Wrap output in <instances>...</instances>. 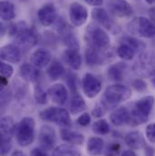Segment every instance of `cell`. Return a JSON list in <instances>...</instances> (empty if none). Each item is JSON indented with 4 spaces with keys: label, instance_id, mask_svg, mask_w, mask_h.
<instances>
[{
    "label": "cell",
    "instance_id": "44",
    "mask_svg": "<svg viewBox=\"0 0 155 156\" xmlns=\"http://www.w3.org/2000/svg\"><path fill=\"white\" fill-rule=\"evenodd\" d=\"M30 156H48V154L43 148H35L32 150Z\"/></svg>",
    "mask_w": 155,
    "mask_h": 156
},
{
    "label": "cell",
    "instance_id": "9",
    "mask_svg": "<svg viewBox=\"0 0 155 156\" xmlns=\"http://www.w3.org/2000/svg\"><path fill=\"white\" fill-rule=\"evenodd\" d=\"M38 140L41 148L45 151L53 150L56 144L55 130L50 125H43L39 131Z\"/></svg>",
    "mask_w": 155,
    "mask_h": 156
},
{
    "label": "cell",
    "instance_id": "26",
    "mask_svg": "<svg viewBox=\"0 0 155 156\" xmlns=\"http://www.w3.org/2000/svg\"><path fill=\"white\" fill-rule=\"evenodd\" d=\"M47 75L51 80H58L65 75V68L58 60H54L47 69Z\"/></svg>",
    "mask_w": 155,
    "mask_h": 156
},
{
    "label": "cell",
    "instance_id": "46",
    "mask_svg": "<svg viewBox=\"0 0 155 156\" xmlns=\"http://www.w3.org/2000/svg\"><path fill=\"white\" fill-rule=\"evenodd\" d=\"M144 149H145V156H154V149L152 146L145 144Z\"/></svg>",
    "mask_w": 155,
    "mask_h": 156
},
{
    "label": "cell",
    "instance_id": "38",
    "mask_svg": "<svg viewBox=\"0 0 155 156\" xmlns=\"http://www.w3.org/2000/svg\"><path fill=\"white\" fill-rule=\"evenodd\" d=\"M146 137L151 144H155V122L146 126Z\"/></svg>",
    "mask_w": 155,
    "mask_h": 156
},
{
    "label": "cell",
    "instance_id": "8",
    "mask_svg": "<svg viewBox=\"0 0 155 156\" xmlns=\"http://www.w3.org/2000/svg\"><path fill=\"white\" fill-rule=\"evenodd\" d=\"M39 117L43 121L52 122L62 126H70L71 118L68 112L61 107H49L39 113Z\"/></svg>",
    "mask_w": 155,
    "mask_h": 156
},
{
    "label": "cell",
    "instance_id": "23",
    "mask_svg": "<svg viewBox=\"0 0 155 156\" xmlns=\"http://www.w3.org/2000/svg\"><path fill=\"white\" fill-rule=\"evenodd\" d=\"M61 138L64 142L75 145V144H82L84 142V136L77 132L71 131L69 129L64 128L60 132Z\"/></svg>",
    "mask_w": 155,
    "mask_h": 156
},
{
    "label": "cell",
    "instance_id": "1",
    "mask_svg": "<svg viewBox=\"0 0 155 156\" xmlns=\"http://www.w3.org/2000/svg\"><path fill=\"white\" fill-rule=\"evenodd\" d=\"M9 34L15 37L16 44L24 50H28L34 47L38 43V36L37 32L29 28L25 22L12 25L9 28Z\"/></svg>",
    "mask_w": 155,
    "mask_h": 156
},
{
    "label": "cell",
    "instance_id": "48",
    "mask_svg": "<svg viewBox=\"0 0 155 156\" xmlns=\"http://www.w3.org/2000/svg\"><path fill=\"white\" fill-rule=\"evenodd\" d=\"M149 14H150V16H151V20L155 23V6L152 7L149 11Z\"/></svg>",
    "mask_w": 155,
    "mask_h": 156
},
{
    "label": "cell",
    "instance_id": "35",
    "mask_svg": "<svg viewBox=\"0 0 155 156\" xmlns=\"http://www.w3.org/2000/svg\"><path fill=\"white\" fill-rule=\"evenodd\" d=\"M64 41L68 48H74V49H79V44L76 37L72 33H66L65 34Z\"/></svg>",
    "mask_w": 155,
    "mask_h": 156
},
{
    "label": "cell",
    "instance_id": "42",
    "mask_svg": "<svg viewBox=\"0 0 155 156\" xmlns=\"http://www.w3.org/2000/svg\"><path fill=\"white\" fill-rule=\"evenodd\" d=\"M78 124H80L81 126H87L90 124L91 122V116L88 113H84L82 115L78 117L77 119Z\"/></svg>",
    "mask_w": 155,
    "mask_h": 156
},
{
    "label": "cell",
    "instance_id": "49",
    "mask_svg": "<svg viewBox=\"0 0 155 156\" xmlns=\"http://www.w3.org/2000/svg\"><path fill=\"white\" fill-rule=\"evenodd\" d=\"M11 156H26V155H25V154H24L22 151L16 150V151H14V152H13V154H12V155Z\"/></svg>",
    "mask_w": 155,
    "mask_h": 156
},
{
    "label": "cell",
    "instance_id": "27",
    "mask_svg": "<svg viewBox=\"0 0 155 156\" xmlns=\"http://www.w3.org/2000/svg\"><path fill=\"white\" fill-rule=\"evenodd\" d=\"M85 61L89 66L102 65L104 63V56L101 55L99 50L89 46L85 50Z\"/></svg>",
    "mask_w": 155,
    "mask_h": 156
},
{
    "label": "cell",
    "instance_id": "20",
    "mask_svg": "<svg viewBox=\"0 0 155 156\" xmlns=\"http://www.w3.org/2000/svg\"><path fill=\"white\" fill-rule=\"evenodd\" d=\"M64 58L65 63L74 70H79L82 66V56L79 54V49L67 48L65 51Z\"/></svg>",
    "mask_w": 155,
    "mask_h": 156
},
{
    "label": "cell",
    "instance_id": "52",
    "mask_svg": "<svg viewBox=\"0 0 155 156\" xmlns=\"http://www.w3.org/2000/svg\"><path fill=\"white\" fill-rule=\"evenodd\" d=\"M21 1H26V0H21Z\"/></svg>",
    "mask_w": 155,
    "mask_h": 156
},
{
    "label": "cell",
    "instance_id": "17",
    "mask_svg": "<svg viewBox=\"0 0 155 156\" xmlns=\"http://www.w3.org/2000/svg\"><path fill=\"white\" fill-rule=\"evenodd\" d=\"M52 61V55L49 51L40 48L31 55V64L38 69L47 66Z\"/></svg>",
    "mask_w": 155,
    "mask_h": 156
},
{
    "label": "cell",
    "instance_id": "24",
    "mask_svg": "<svg viewBox=\"0 0 155 156\" xmlns=\"http://www.w3.org/2000/svg\"><path fill=\"white\" fill-rule=\"evenodd\" d=\"M0 16L4 21H11L16 17V7L10 1H1L0 3Z\"/></svg>",
    "mask_w": 155,
    "mask_h": 156
},
{
    "label": "cell",
    "instance_id": "34",
    "mask_svg": "<svg viewBox=\"0 0 155 156\" xmlns=\"http://www.w3.org/2000/svg\"><path fill=\"white\" fill-rule=\"evenodd\" d=\"M34 97L36 102L39 105H45L47 103V98H48V93H46L44 88L42 87L41 84H37L35 86V93H34Z\"/></svg>",
    "mask_w": 155,
    "mask_h": 156
},
{
    "label": "cell",
    "instance_id": "45",
    "mask_svg": "<svg viewBox=\"0 0 155 156\" xmlns=\"http://www.w3.org/2000/svg\"><path fill=\"white\" fill-rule=\"evenodd\" d=\"M88 5H93V6H100L103 5L104 1L103 0H84Z\"/></svg>",
    "mask_w": 155,
    "mask_h": 156
},
{
    "label": "cell",
    "instance_id": "36",
    "mask_svg": "<svg viewBox=\"0 0 155 156\" xmlns=\"http://www.w3.org/2000/svg\"><path fill=\"white\" fill-rule=\"evenodd\" d=\"M13 73H14V69L13 67L8 65V64H5L4 62L1 63V66H0V75H1V77L10 78L13 76Z\"/></svg>",
    "mask_w": 155,
    "mask_h": 156
},
{
    "label": "cell",
    "instance_id": "19",
    "mask_svg": "<svg viewBox=\"0 0 155 156\" xmlns=\"http://www.w3.org/2000/svg\"><path fill=\"white\" fill-rule=\"evenodd\" d=\"M19 73L21 77L25 81L29 83H35L40 77V71L32 64L24 63L19 68Z\"/></svg>",
    "mask_w": 155,
    "mask_h": 156
},
{
    "label": "cell",
    "instance_id": "41",
    "mask_svg": "<svg viewBox=\"0 0 155 156\" xmlns=\"http://www.w3.org/2000/svg\"><path fill=\"white\" fill-rule=\"evenodd\" d=\"M12 149L11 141H1V156H5Z\"/></svg>",
    "mask_w": 155,
    "mask_h": 156
},
{
    "label": "cell",
    "instance_id": "10",
    "mask_svg": "<svg viewBox=\"0 0 155 156\" xmlns=\"http://www.w3.org/2000/svg\"><path fill=\"white\" fill-rule=\"evenodd\" d=\"M83 91L89 98H94L102 90L101 81L93 74L87 73L83 78Z\"/></svg>",
    "mask_w": 155,
    "mask_h": 156
},
{
    "label": "cell",
    "instance_id": "31",
    "mask_svg": "<svg viewBox=\"0 0 155 156\" xmlns=\"http://www.w3.org/2000/svg\"><path fill=\"white\" fill-rule=\"evenodd\" d=\"M123 69L124 66L122 63H118L116 65H113L108 69V77L112 81L121 82L123 80Z\"/></svg>",
    "mask_w": 155,
    "mask_h": 156
},
{
    "label": "cell",
    "instance_id": "2",
    "mask_svg": "<svg viewBox=\"0 0 155 156\" xmlns=\"http://www.w3.org/2000/svg\"><path fill=\"white\" fill-rule=\"evenodd\" d=\"M132 94V90L129 87L120 83L113 84L105 89L100 103L108 111L116 107L120 103L128 100Z\"/></svg>",
    "mask_w": 155,
    "mask_h": 156
},
{
    "label": "cell",
    "instance_id": "3",
    "mask_svg": "<svg viewBox=\"0 0 155 156\" xmlns=\"http://www.w3.org/2000/svg\"><path fill=\"white\" fill-rule=\"evenodd\" d=\"M155 104V98L153 95H147L138 100L133 107L130 110L131 121L130 124L136 126L143 124L148 121Z\"/></svg>",
    "mask_w": 155,
    "mask_h": 156
},
{
    "label": "cell",
    "instance_id": "22",
    "mask_svg": "<svg viewBox=\"0 0 155 156\" xmlns=\"http://www.w3.org/2000/svg\"><path fill=\"white\" fill-rule=\"evenodd\" d=\"M92 17L93 19L99 23L101 26H103L104 27H105L106 29H111L113 27V21L110 18L108 13L101 7H95L93 11H92Z\"/></svg>",
    "mask_w": 155,
    "mask_h": 156
},
{
    "label": "cell",
    "instance_id": "21",
    "mask_svg": "<svg viewBox=\"0 0 155 156\" xmlns=\"http://www.w3.org/2000/svg\"><path fill=\"white\" fill-rule=\"evenodd\" d=\"M124 140H125L126 144L132 150H140V149L143 148L146 144L143 136L138 131L129 133L128 134H126Z\"/></svg>",
    "mask_w": 155,
    "mask_h": 156
},
{
    "label": "cell",
    "instance_id": "25",
    "mask_svg": "<svg viewBox=\"0 0 155 156\" xmlns=\"http://www.w3.org/2000/svg\"><path fill=\"white\" fill-rule=\"evenodd\" d=\"M104 146V142L100 137H91L87 143V153L92 156H99L102 154Z\"/></svg>",
    "mask_w": 155,
    "mask_h": 156
},
{
    "label": "cell",
    "instance_id": "16",
    "mask_svg": "<svg viewBox=\"0 0 155 156\" xmlns=\"http://www.w3.org/2000/svg\"><path fill=\"white\" fill-rule=\"evenodd\" d=\"M111 13L118 17H129L132 15L133 9L126 0H115L109 5Z\"/></svg>",
    "mask_w": 155,
    "mask_h": 156
},
{
    "label": "cell",
    "instance_id": "30",
    "mask_svg": "<svg viewBox=\"0 0 155 156\" xmlns=\"http://www.w3.org/2000/svg\"><path fill=\"white\" fill-rule=\"evenodd\" d=\"M122 44H127L130 47H132L136 53H141L146 48V44L138 38H135L133 37H124L122 38Z\"/></svg>",
    "mask_w": 155,
    "mask_h": 156
},
{
    "label": "cell",
    "instance_id": "4",
    "mask_svg": "<svg viewBox=\"0 0 155 156\" xmlns=\"http://www.w3.org/2000/svg\"><path fill=\"white\" fill-rule=\"evenodd\" d=\"M36 122L32 117L23 118L16 126V138L17 144L22 147L30 145L35 139Z\"/></svg>",
    "mask_w": 155,
    "mask_h": 156
},
{
    "label": "cell",
    "instance_id": "12",
    "mask_svg": "<svg viewBox=\"0 0 155 156\" xmlns=\"http://www.w3.org/2000/svg\"><path fill=\"white\" fill-rule=\"evenodd\" d=\"M39 22L44 27H49L54 24L57 18V12L53 4L44 5L37 12Z\"/></svg>",
    "mask_w": 155,
    "mask_h": 156
},
{
    "label": "cell",
    "instance_id": "43",
    "mask_svg": "<svg viewBox=\"0 0 155 156\" xmlns=\"http://www.w3.org/2000/svg\"><path fill=\"white\" fill-rule=\"evenodd\" d=\"M67 83L71 89V91L73 92V94H76V78L74 77V76H70L67 79Z\"/></svg>",
    "mask_w": 155,
    "mask_h": 156
},
{
    "label": "cell",
    "instance_id": "11",
    "mask_svg": "<svg viewBox=\"0 0 155 156\" xmlns=\"http://www.w3.org/2000/svg\"><path fill=\"white\" fill-rule=\"evenodd\" d=\"M69 16L72 24L75 27H81L88 18V11L80 3L74 2L71 4L69 8Z\"/></svg>",
    "mask_w": 155,
    "mask_h": 156
},
{
    "label": "cell",
    "instance_id": "29",
    "mask_svg": "<svg viewBox=\"0 0 155 156\" xmlns=\"http://www.w3.org/2000/svg\"><path fill=\"white\" fill-rule=\"evenodd\" d=\"M52 156H81V154L72 144H65L57 146L54 150Z\"/></svg>",
    "mask_w": 155,
    "mask_h": 156
},
{
    "label": "cell",
    "instance_id": "50",
    "mask_svg": "<svg viewBox=\"0 0 155 156\" xmlns=\"http://www.w3.org/2000/svg\"><path fill=\"white\" fill-rule=\"evenodd\" d=\"M145 2L149 5H153V3L155 2V0H145Z\"/></svg>",
    "mask_w": 155,
    "mask_h": 156
},
{
    "label": "cell",
    "instance_id": "18",
    "mask_svg": "<svg viewBox=\"0 0 155 156\" xmlns=\"http://www.w3.org/2000/svg\"><path fill=\"white\" fill-rule=\"evenodd\" d=\"M110 120L114 126H122L123 124L130 123L131 112L125 106L119 107L112 113Z\"/></svg>",
    "mask_w": 155,
    "mask_h": 156
},
{
    "label": "cell",
    "instance_id": "28",
    "mask_svg": "<svg viewBox=\"0 0 155 156\" xmlns=\"http://www.w3.org/2000/svg\"><path fill=\"white\" fill-rule=\"evenodd\" d=\"M86 109V104L83 98L79 94H74L70 102V112L72 115H76Z\"/></svg>",
    "mask_w": 155,
    "mask_h": 156
},
{
    "label": "cell",
    "instance_id": "47",
    "mask_svg": "<svg viewBox=\"0 0 155 156\" xmlns=\"http://www.w3.org/2000/svg\"><path fill=\"white\" fill-rule=\"evenodd\" d=\"M121 156H137V155H136V154H135L133 151H132V150H126V151H123V152H122V155Z\"/></svg>",
    "mask_w": 155,
    "mask_h": 156
},
{
    "label": "cell",
    "instance_id": "14",
    "mask_svg": "<svg viewBox=\"0 0 155 156\" xmlns=\"http://www.w3.org/2000/svg\"><path fill=\"white\" fill-rule=\"evenodd\" d=\"M16 124L11 116H3L0 120L1 141H11L16 134Z\"/></svg>",
    "mask_w": 155,
    "mask_h": 156
},
{
    "label": "cell",
    "instance_id": "32",
    "mask_svg": "<svg viewBox=\"0 0 155 156\" xmlns=\"http://www.w3.org/2000/svg\"><path fill=\"white\" fill-rule=\"evenodd\" d=\"M136 52L127 44H121L117 48V55L120 58L125 61H131L133 59Z\"/></svg>",
    "mask_w": 155,
    "mask_h": 156
},
{
    "label": "cell",
    "instance_id": "40",
    "mask_svg": "<svg viewBox=\"0 0 155 156\" xmlns=\"http://www.w3.org/2000/svg\"><path fill=\"white\" fill-rule=\"evenodd\" d=\"M121 149V145L118 143H113L111 145L108 146L106 151V156H118Z\"/></svg>",
    "mask_w": 155,
    "mask_h": 156
},
{
    "label": "cell",
    "instance_id": "15",
    "mask_svg": "<svg viewBox=\"0 0 155 156\" xmlns=\"http://www.w3.org/2000/svg\"><path fill=\"white\" fill-rule=\"evenodd\" d=\"M1 58L11 64H17L21 60V49L16 44H6L1 48Z\"/></svg>",
    "mask_w": 155,
    "mask_h": 156
},
{
    "label": "cell",
    "instance_id": "37",
    "mask_svg": "<svg viewBox=\"0 0 155 156\" xmlns=\"http://www.w3.org/2000/svg\"><path fill=\"white\" fill-rule=\"evenodd\" d=\"M132 87L140 93H143L144 91L147 90V83L140 78H137L132 81Z\"/></svg>",
    "mask_w": 155,
    "mask_h": 156
},
{
    "label": "cell",
    "instance_id": "51",
    "mask_svg": "<svg viewBox=\"0 0 155 156\" xmlns=\"http://www.w3.org/2000/svg\"><path fill=\"white\" fill-rule=\"evenodd\" d=\"M151 80H152V83H153V84L155 86V75L153 76V77L151 78Z\"/></svg>",
    "mask_w": 155,
    "mask_h": 156
},
{
    "label": "cell",
    "instance_id": "13",
    "mask_svg": "<svg viewBox=\"0 0 155 156\" xmlns=\"http://www.w3.org/2000/svg\"><path fill=\"white\" fill-rule=\"evenodd\" d=\"M48 95L52 99L54 103L58 105H64L67 102L68 99V92L66 87L62 83H55L53 84L51 87L48 88Z\"/></svg>",
    "mask_w": 155,
    "mask_h": 156
},
{
    "label": "cell",
    "instance_id": "5",
    "mask_svg": "<svg viewBox=\"0 0 155 156\" xmlns=\"http://www.w3.org/2000/svg\"><path fill=\"white\" fill-rule=\"evenodd\" d=\"M85 37L90 46L99 51H105L110 46L111 40L109 36L103 28L97 26L90 25L86 29Z\"/></svg>",
    "mask_w": 155,
    "mask_h": 156
},
{
    "label": "cell",
    "instance_id": "6",
    "mask_svg": "<svg viewBox=\"0 0 155 156\" xmlns=\"http://www.w3.org/2000/svg\"><path fill=\"white\" fill-rule=\"evenodd\" d=\"M132 69L141 77H153L155 75V53L145 52L140 54Z\"/></svg>",
    "mask_w": 155,
    "mask_h": 156
},
{
    "label": "cell",
    "instance_id": "33",
    "mask_svg": "<svg viewBox=\"0 0 155 156\" xmlns=\"http://www.w3.org/2000/svg\"><path fill=\"white\" fill-rule=\"evenodd\" d=\"M93 132L100 134V135H105L110 133V125L108 122L104 119L98 120L93 124Z\"/></svg>",
    "mask_w": 155,
    "mask_h": 156
},
{
    "label": "cell",
    "instance_id": "39",
    "mask_svg": "<svg viewBox=\"0 0 155 156\" xmlns=\"http://www.w3.org/2000/svg\"><path fill=\"white\" fill-rule=\"evenodd\" d=\"M106 112H107V110L105 109V107H104L101 103H99V104L93 109L92 115L94 117H96V118H100V117L104 116V115H105Z\"/></svg>",
    "mask_w": 155,
    "mask_h": 156
},
{
    "label": "cell",
    "instance_id": "7",
    "mask_svg": "<svg viewBox=\"0 0 155 156\" xmlns=\"http://www.w3.org/2000/svg\"><path fill=\"white\" fill-rule=\"evenodd\" d=\"M129 31L141 37L153 38L155 37V24L144 16H139L130 23Z\"/></svg>",
    "mask_w": 155,
    "mask_h": 156
}]
</instances>
